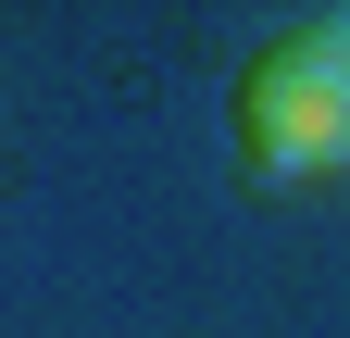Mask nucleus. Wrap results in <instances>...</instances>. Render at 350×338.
<instances>
[{
    "label": "nucleus",
    "instance_id": "f257e3e1",
    "mask_svg": "<svg viewBox=\"0 0 350 338\" xmlns=\"http://www.w3.org/2000/svg\"><path fill=\"white\" fill-rule=\"evenodd\" d=\"M238 163L250 176H350V13H300L238 63Z\"/></svg>",
    "mask_w": 350,
    "mask_h": 338
}]
</instances>
